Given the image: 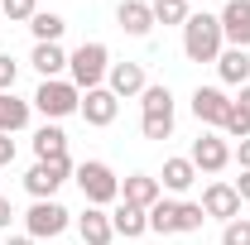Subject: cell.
<instances>
[{"label":"cell","instance_id":"6da1fadb","mask_svg":"<svg viewBox=\"0 0 250 245\" xmlns=\"http://www.w3.org/2000/svg\"><path fill=\"white\" fill-rule=\"evenodd\" d=\"M106 72H111V48L101 39H87L67 53V82L77 92H92V87H106Z\"/></svg>","mask_w":250,"mask_h":245},{"label":"cell","instance_id":"7a4b0ae2","mask_svg":"<svg viewBox=\"0 0 250 245\" xmlns=\"http://www.w3.org/2000/svg\"><path fill=\"white\" fill-rule=\"evenodd\" d=\"M221 48H226V39H221V20L217 15H207V10L188 15V24H183V53H188V62H217Z\"/></svg>","mask_w":250,"mask_h":245},{"label":"cell","instance_id":"3957f363","mask_svg":"<svg viewBox=\"0 0 250 245\" xmlns=\"http://www.w3.org/2000/svg\"><path fill=\"white\" fill-rule=\"evenodd\" d=\"M72 183L82 187L87 207H116V202H121V178H116V168H111L106 159L77 163V168H72Z\"/></svg>","mask_w":250,"mask_h":245},{"label":"cell","instance_id":"277c9868","mask_svg":"<svg viewBox=\"0 0 250 245\" xmlns=\"http://www.w3.org/2000/svg\"><path fill=\"white\" fill-rule=\"evenodd\" d=\"M29 106L43 116V121H67V116H77V106H82V92L67 82V77H53V82H39V92L29 96Z\"/></svg>","mask_w":250,"mask_h":245},{"label":"cell","instance_id":"5b68a950","mask_svg":"<svg viewBox=\"0 0 250 245\" xmlns=\"http://www.w3.org/2000/svg\"><path fill=\"white\" fill-rule=\"evenodd\" d=\"M72 159H48V163H39L34 159V168L24 173V192H29L34 202H53L62 192V183H72Z\"/></svg>","mask_w":250,"mask_h":245},{"label":"cell","instance_id":"8992f818","mask_svg":"<svg viewBox=\"0 0 250 245\" xmlns=\"http://www.w3.org/2000/svg\"><path fill=\"white\" fill-rule=\"evenodd\" d=\"M67 226H72V212L62 207L58 197L53 202H34L29 212H24V236H34V241H53Z\"/></svg>","mask_w":250,"mask_h":245},{"label":"cell","instance_id":"52a82bcc","mask_svg":"<svg viewBox=\"0 0 250 245\" xmlns=\"http://www.w3.org/2000/svg\"><path fill=\"white\" fill-rule=\"evenodd\" d=\"M188 159H192V168H197V173H221V168L231 163V140H226L221 130H202V135L192 140Z\"/></svg>","mask_w":250,"mask_h":245},{"label":"cell","instance_id":"ba28073f","mask_svg":"<svg viewBox=\"0 0 250 245\" xmlns=\"http://www.w3.org/2000/svg\"><path fill=\"white\" fill-rule=\"evenodd\" d=\"M77 116H82L87 125H96V130H106V125H116V116H121V101H116L111 87H92V92H82Z\"/></svg>","mask_w":250,"mask_h":245},{"label":"cell","instance_id":"9c48e42d","mask_svg":"<svg viewBox=\"0 0 250 245\" xmlns=\"http://www.w3.org/2000/svg\"><path fill=\"white\" fill-rule=\"evenodd\" d=\"M226 111H231V96L221 92V87H197L192 92V116L202 130H221L226 125Z\"/></svg>","mask_w":250,"mask_h":245},{"label":"cell","instance_id":"30bf717a","mask_svg":"<svg viewBox=\"0 0 250 245\" xmlns=\"http://www.w3.org/2000/svg\"><path fill=\"white\" fill-rule=\"evenodd\" d=\"M217 20H221L226 48H250V0H226Z\"/></svg>","mask_w":250,"mask_h":245},{"label":"cell","instance_id":"8fae6325","mask_svg":"<svg viewBox=\"0 0 250 245\" xmlns=\"http://www.w3.org/2000/svg\"><path fill=\"white\" fill-rule=\"evenodd\" d=\"M202 212L212 216V221H221V226H226V221H236V216H241V192H236V187L231 183H207L202 187Z\"/></svg>","mask_w":250,"mask_h":245},{"label":"cell","instance_id":"7c38bea8","mask_svg":"<svg viewBox=\"0 0 250 245\" xmlns=\"http://www.w3.org/2000/svg\"><path fill=\"white\" fill-rule=\"evenodd\" d=\"M106 87L116 92V101H130V96H140L149 87V72H145V62H111V72H106Z\"/></svg>","mask_w":250,"mask_h":245},{"label":"cell","instance_id":"4fadbf2b","mask_svg":"<svg viewBox=\"0 0 250 245\" xmlns=\"http://www.w3.org/2000/svg\"><path fill=\"white\" fill-rule=\"evenodd\" d=\"M72 226H77V236L87 245H111L116 241V226H111L106 207H82V216H72Z\"/></svg>","mask_w":250,"mask_h":245},{"label":"cell","instance_id":"5bb4252c","mask_svg":"<svg viewBox=\"0 0 250 245\" xmlns=\"http://www.w3.org/2000/svg\"><path fill=\"white\" fill-rule=\"evenodd\" d=\"M197 183V168H192V159L178 154V159H164V173H159V187L168 192V197H183L188 187Z\"/></svg>","mask_w":250,"mask_h":245},{"label":"cell","instance_id":"9a60e30c","mask_svg":"<svg viewBox=\"0 0 250 245\" xmlns=\"http://www.w3.org/2000/svg\"><path fill=\"white\" fill-rule=\"evenodd\" d=\"M159 197H164V187H159V178H149V173H130V178H121V202H130V207H154Z\"/></svg>","mask_w":250,"mask_h":245},{"label":"cell","instance_id":"2e32d148","mask_svg":"<svg viewBox=\"0 0 250 245\" xmlns=\"http://www.w3.org/2000/svg\"><path fill=\"white\" fill-rule=\"evenodd\" d=\"M116 24H121L130 39H149V29H154V10L140 5V0H121V5H116Z\"/></svg>","mask_w":250,"mask_h":245},{"label":"cell","instance_id":"e0dca14e","mask_svg":"<svg viewBox=\"0 0 250 245\" xmlns=\"http://www.w3.org/2000/svg\"><path fill=\"white\" fill-rule=\"evenodd\" d=\"M29 62H34V72H39L43 82H53V77H67V48H62V43H34Z\"/></svg>","mask_w":250,"mask_h":245},{"label":"cell","instance_id":"ac0fdd59","mask_svg":"<svg viewBox=\"0 0 250 245\" xmlns=\"http://www.w3.org/2000/svg\"><path fill=\"white\" fill-rule=\"evenodd\" d=\"M217 77H221V87H246L250 82V48H221Z\"/></svg>","mask_w":250,"mask_h":245},{"label":"cell","instance_id":"d6986e66","mask_svg":"<svg viewBox=\"0 0 250 245\" xmlns=\"http://www.w3.org/2000/svg\"><path fill=\"white\" fill-rule=\"evenodd\" d=\"M34 121V106L15 92H0V135H20Z\"/></svg>","mask_w":250,"mask_h":245},{"label":"cell","instance_id":"ffe728a7","mask_svg":"<svg viewBox=\"0 0 250 245\" xmlns=\"http://www.w3.org/2000/svg\"><path fill=\"white\" fill-rule=\"evenodd\" d=\"M111 226H116V236H125V241H140L149 231V212L145 207H130V202H116L111 207Z\"/></svg>","mask_w":250,"mask_h":245},{"label":"cell","instance_id":"44dd1931","mask_svg":"<svg viewBox=\"0 0 250 245\" xmlns=\"http://www.w3.org/2000/svg\"><path fill=\"white\" fill-rule=\"evenodd\" d=\"M34 159L39 163H48V159H67V135H62V125L43 121L34 130Z\"/></svg>","mask_w":250,"mask_h":245},{"label":"cell","instance_id":"7402d4cb","mask_svg":"<svg viewBox=\"0 0 250 245\" xmlns=\"http://www.w3.org/2000/svg\"><path fill=\"white\" fill-rule=\"evenodd\" d=\"M29 34H34V43H62L67 20H62V15H53V10H39V15L29 20Z\"/></svg>","mask_w":250,"mask_h":245},{"label":"cell","instance_id":"603a6c76","mask_svg":"<svg viewBox=\"0 0 250 245\" xmlns=\"http://www.w3.org/2000/svg\"><path fill=\"white\" fill-rule=\"evenodd\" d=\"M149 231L178 236V197H159L154 207H149Z\"/></svg>","mask_w":250,"mask_h":245},{"label":"cell","instance_id":"cb8c5ba5","mask_svg":"<svg viewBox=\"0 0 250 245\" xmlns=\"http://www.w3.org/2000/svg\"><path fill=\"white\" fill-rule=\"evenodd\" d=\"M149 10H154V24H173V29H183L188 15H192V10H188V0H154Z\"/></svg>","mask_w":250,"mask_h":245},{"label":"cell","instance_id":"d4e9b609","mask_svg":"<svg viewBox=\"0 0 250 245\" xmlns=\"http://www.w3.org/2000/svg\"><path fill=\"white\" fill-rule=\"evenodd\" d=\"M221 135H226V140H236V144H241V140H250V111L241 106V101H231V111H226V125H221Z\"/></svg>","mask_w":250,"mask_h":245},{"label":"cell","instance_id":"484cf974","mask_svg":"<svg viewBox=\"0 0 250 245\" xmlns=\"http://www.w3.org/2000/svg\"><path fill=\"white\" fill-rule=\"evenodd\" d=\"M140 130H145V140H168L173 135V111H145Z\"/></svg>","mask_w":250,"mask_h":245},{"label":"cell","instance_id":"4316f807","mask_svg":"<svg viewBox=\"0 0 250 245\" xmlns=\"http://www.w3.org/2000/svg\"><path fill=\"white\" fill-rule=\"evenodd\" d=\"M140 111H173V92H168L164 82H149V87L140 92Z\"/></svg>","mask_w":250,"mask_h":245},{"label":"cell","instance_id":"83f0119b","mask_svg":"<svg viewBox=\"0 0 250 245\" xmlns=\"http://www.w3.org/2000/svg\"><path fill=\"white\" fill-rule=\"evenodd\" d=\"M202 221H207L202 202H178V236H192V231H202Z\"/></svg>","mask_w":250,"mask_h":245},{"label":"cell","instance_id":"f1b7e54d","mask_svg":"<svg viewBox=\"0 0 250 245\" xmlns=\"http://www.w3.org/2000/svg\"><path fill=\"white\" fill-rule=\"evenodd\" d=\"M0 10H5V20H15V24H29L34 15H39V0H0Z\"/></svg>","mask_w":250,"mask_h":245},{"label":"cell","instance_id":"f546056e","mask_svg":"<svg viewBox=\"0 0 250 245\" xmlns=\"http://www.w3.org/2000/svg\"><path fill=\"white\" fill-rule=\"evenodd\" d=\"M221 245H250V216H236L221 226Z\"/></svg>","mask_w":250,"mask_h":245},{"label":"cell","instance_id":"4dcf8cb0","mask_svg":"<svg viewBox=\"0 0 250 245\" xmlns=\"http://www.w3.org/2000/svg\"><path fill=\"white\" fill-rule=\"evenodd\" d=\"M15 82H20V62L10 53H0V92H15Z\"/></svg>","mask_w":250,"mask_h":245},{"label":"cell","instance_id":"1f68e13d","mask_svg":"<svg viewBox=\"0 0 250 245\" xmlns=\"http://www.w3.org/2000/svg\"><path fill=\"white\" fill-rule=\"evenodd\" d=\"M15 135H0V168H10V163H15Z\"/></svg>","mask_w":250,"mask_h":245},{"label":"cell","instance_id":"d6a6232c","mask_svg":"<svg viewBox=\"0 0 250 245\" xmlns=\"http://www.w3.org/2000/svg\"><path fill=\"white\" fill-rule=\"evenodd\" d=\"M10 221H15V202L0 197V231H5V236H10Z\"/></svg>","mask_w":250,"mask_h":245},{"label":"cell","instance_id":"836d02e7","mask_svg":"<svg viewBox=\"0 0 250 245\" xmlns=\"http://www.w3.org/2000/svg\"><path fill=\"white\" fill-rule=\"evenodd\" d=\"M231 187L241 192V202H250V168H241V178H236V183H231Z\"/></svg>","mask_w":250,"mask_h":245},{"label":"cell","instance_id":"e575fe53","mask_svg":"<svg viewBox=\"0 0 250 245\" xmlns=\"http://www.w3.org/2000/svg\"><path fill=\"white\" fill-rule=\"evenodd\" d=\"M231 159H241V168H250V140H241V144H236V154H231Z\"/></svg>","mask_w":250,"mask_h":245},{"label":"cell","instance_id":"d590c367","mask_svg":"<svg viewBox=\"0 0 250 245\" xmlns=\"http://www.w3.org/2000/svg\"><path fill=\"white\" fill-rule=\"evenodd\" d=\"M5 245H39L34 236H5Z\"/></svg>","mask_w":250,"mask_h":245},{"label":"cell","instance_id":"8d00e7d4","mask_svg":"<svg viewBox=\"0 0 250 245\" xmlns=\"http://www.w3.org/2000/svg\"><path fill=\"white\" fill-rule=\"evenodd\" d=\"M236 101H241V106H246V111H250V82H246V87H241V96H236Z\"/></svg>","mask_w":250,"mask_h":245},{"label":"cell","instance_id":"74e56055","mask_svg":"<svg viewBox=\"0 0 250 245\" xmlns=\"http://www.w3.org/2000/svg\"><path fill=\"white\" fill-rule=\"evenodd\" d=\"M140 5H154V0H140Z\"/></svg>","mask_w":250,"mask_h":245}]
</instances>
